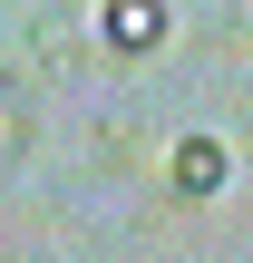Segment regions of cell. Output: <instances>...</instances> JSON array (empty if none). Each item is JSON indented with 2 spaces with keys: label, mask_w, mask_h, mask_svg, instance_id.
<instances>
[{
  "label": "cell",
  "mask_w": 253,
  "mask_h": 263,
  "mask_svg": "<svg viewBox=\"0 0 253 263\" xmlns=\"http://www.w3.org/2000/svg\"><path fill=\"white\" fill-rule=\"evenodd\" d=\"M98 49L156 59V49H166V0H98Z\"/></svg>",
  "instance_id": "cell-1"
},
{
  "label": "cell",
  "mask_w": 253,
  "mask_h": 263,
  "mask_svg": "<svg viewBox=\"0 0 253 263\" xmlns=\"http://www.w3.org/2000/svg\"><path fill=\"white\" fill-rule=\"evenodd\" d=\"M176 185H185V195H215V185H224V146H215V137H185V146H176Z\"/></svg>",
  "instance_id": "cell-2"
},
{
  "label": "cell",
  "mask_w": 253,
  "mask_h": 263,
  "mask_svg": "<svg viewBox=\"0 0 253 263\" xmlns=\"http://www.w3.org/2000/svg\"><path fill=\"white\" fill-rule=\"evenodd\" d=\"M20 156H29V98L0 88V176H20Z\"/></svg>",
  "instance_id": "cell-3"
}]
</instances>
